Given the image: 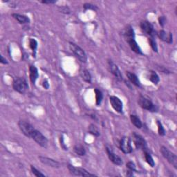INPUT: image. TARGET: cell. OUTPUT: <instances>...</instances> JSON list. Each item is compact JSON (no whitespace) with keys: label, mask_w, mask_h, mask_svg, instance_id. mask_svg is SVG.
Instances as JSON below:
<instances>
[{"label":"cell","mask_w":177,"mask_h":177,"mask_svg":"<svg viewBox=\"0 0 177 177\" xmlns=\"http://www.w3.org/2000/svg\"><path fill=\"white\" fill-rule=\"evenodd\" d=\"M126 42H127L129 46H130L131 49L133 51L135 52L136 53L138 54V55H143V53L142 52V50L140 48V46H138V43L137 42V41L135 40V37H133L132 38L130 37V39H127L126 40Z\"/></svg>","instance_id":"9a60e30c"},{"label":"cell","mask_w":177,"mask_h":177,"mask_svg":"<svg viewBox=\"0 0 177 177\" xmlns=\"http://www.w3.org/2000/svg\"><path fill=\"white\" fill-rule=\"evenodd\" d=\"M60 146L61 148H62L64 150L67 151L68 150V148L67 147V145L64 144V137L63 136H61L60 138Z\"/></svg>","instance_id":"836d02e7"},{"label":"cell","mask_w":177,"mask_h":177,"mask_svg":"<svg viewBox=\"0 0 177 177\" xmlns=\"http://www.w3.org/2000/svg\"><path fill=\"white\" fill-rule=\"evenodd\" d=\"M12 16L20 24H29V23H30V19L26 15L17 14V13H13Z\"/></svg>","instance_id":"ffe728a7"},{"label":"cell","mask_w":177,"mask_h":177,"mask_svg":"<svg viewBox=\"0 0 177 177\" xmlns=\"http://www.w3.org/2000/svg\"><path fill=\"white\" fill-rule=\"evenodd\" d=\"M68 169H69V172L73 176H94L95 175L93 174H91L87 171L86 169L82 168H76L73 165L69 164L67 166Z\"/></svg>","instance_id":"52a82bcc"},{"label":"cell","mask_w":177,"mask_h":177,"mask_svg":"<svg viewBox=\"0 0 177 177\" xmlns=\"http://www.w3.org/2000/svg\"><path fill=\"white\" fill-rule=\"evenodd\" d=\"M56 2L57 1H56V0H44V1L41 2V3L44 4H56Z\"/></svg>","instance_id":"d590c367"},{"label":"cell","mask_w":177,"mask_h":177,"mask_svg":"<svg viewBox=\"0 0 177 177\" xmlns=\"http://www.w3.org/2000/svg\"><path fill=\"white\" fill-rule=\"evenodd\" d=\"M157 35L162 41L168 44L172 43V33H167L164 30H160Z\"/></svg>","instance_id":"2e32d148"},{"label":"cell","mask_w":177,"mask_h":177,"mask_svg":"<svg viewBox=\"0 0 177 177\" xmlns=\"http://www.w3.org/2000/svg\"><path fill=\"white\" fill-rule=\"evenodd\" d=\"M149 80L152 82L153 84H157L160 82V78L158 76V74L156 73L154 71H150V76H149Z\"/></svg>","instance_id":"4316f807"},{"label":"cell","mask_w":177,"mask_h":177,"mask_svg":"<svg viewBox=\"0 0 177 177\" xmlns=\"http://www.w3.org/2000/svg\"><path fill=\"white\" fill-rule=\"evenodd\" d=\"M1 63L4 64H8L7 60H6L5 57H4V56H1Z\"/></svg>","instance_id":"74e56055"},{"label":"cell","mask_w":177,"mask_h":177,"mask_svg":"<svg viewBox=\"0 0 177 177\" xmlns=\"http://www.w3.org/2000/svg\"><path fill=\"white\" fill-rule=\"evenodd\" d=\"M38 158L40 160V161L43 163L44 165H48L49 167H52V168H59L60 167V163L55 161L52 158H50L48 157H46V156H38Z\"/></svg>","instance_id":"5bb4252c"},{"label":"cell","mask_w":177,"mask_h":177,"mask_svg":"<svg viewBox=\"0 0 177 177\" xmlns=\"http://www.w3.org/2000/svg\"><path fill=\"white\" fill-rule=\"evenodd\" d=\"M149 42L152 50L154 51V52H158V46L157 44H156V40H154V37H150V38L149 39Z\"/></svg>","instance_id":"f1b7e54d"},{"label":"cell","mask_w":177,"mask_h":177,"mask_svg":"<svg viewBox=\"0 0 177 177\" xmlns=\"http://www.w3.org/2000/svg\"><path fill=\"white\" fill-rule=\"evenodd\" d=\"M138 102L141 107L144 109V110L151 112H156L158 110L156 105L153 103L150 100L143 96H142V95H141L140 97H139Z\"/></svg>","instance_id":"277c9868"},{"label":"cell","mask_w":177,"mask_h":177,"mask_svg":"<svg viewBox=\"0 0 177 177\" xmlns=\"http://www.w3.org/2000/svg\"><path fill=\"white\" fill-rule=\"evenodd\" d=\"M29 77H30V82H31L32 84H35L37 79L39 77L38 70H37V67L35 66L30 65V67H29Z\"/></svg>","instance_id":"e0dca14e"},{"label":"cell","mask_w":177,"mask_h":177,"mask_svg":"<svg viewBox=\"0 0 177 177\" xmlns=\"http://www.w3.org/2000/svg\"><path fill=\"white\" fill-rule=\"evenodd\" d=\"M105 148H106V152L109 158H110V161L113 163L114 164L116 165H122L123 164V161H122V158L120 157V156H118L117 154H115L113 151V149H112V148L110 145H106Z\"/></svg>","instance_id":"30bf717a"},{"label":"cell","mask_w":177,"mask_h":177,"mask_svg":"<svg viewBox=\"0 0 177 177\" xmlns=\"http://www.w3.org/2000/svg\"><path fill=\"white\" fill-rule=\"evenodd\" d=\"M140 26L142 31L146 34H148L151 37H154L157 35V33H156L154 29V26H153L150 22L147 21V20L142 21L140 24Z\"/></svg>","instance_id":"8fae6325"},{"label":"cell","mask_w":177,"mask_h":177,"mask_svg":"<svg viewBox=\"0 0 177 177\" xmlns=\"http://www.w3.org/2000/svg\"><path fill=\"white\" fill-rule=\"evenodd\" d=\"M160 152H161V154L163 155L167 161H168L170 164H171L174 168H177V156L175 154H174L173 152L169 151V149L165 148V146H161V149H160Z\"/></svg>","instance_id":"3957f363"},{"label":"cell","mask_w":177,"mask_h":177,"mask_svg":"<svg viewBox=\"0 0 177 177\" xmlns=\"http://www.w3.org/2000/svg\"><path fill=\"white\" fill-rule=\"evenodd\" d=\"M18 126L22 134L30 138H31L34 131L35 130V127L31 124L25 121H19L18 122Z\"/></svg>","instance_id":"5b68a950"},{"label":"cell","mask_w":177,"mask_h":177,"mask_svg":"<svg viewBox=\"0 0 177 177\" xmlns=\"http://www.w3.org/2000/svg\"><path fill=\"white\" fill-rule=\"evenodd\" d=\"M30 169H31V172L33 173V174L35 176L40 177V176H45V175L42 174L41 172H40L38 169H37L33 165H30Z\"/></svg>","instance_id":"4dcf8cb0"},{"label":"cell","mask_w":177,"mask_h":177,"mask_svg":"<svg viewBox=\"0 0 177 177\" xmlns=\"http://www.w3.org/2000/svg\"><path fill=\"white\" fill-rule=\"evenodd\" d=\"M94 91L95 94H96V105L97 106H100L103 99V94L102 93V91L100 89H98V88H95Z\"/></svg>","instance_id":"d4e9b609"},{"label":"cell","mask_w":177,"mask_h":177,"mask_svg":"<svg viewBox=\"0 0 177 177\" xmlns=\"http://www.w3.org/2000/svg\"><path fill=\"white\" fill-rule=\"evenodd\" d=\"M30 138H32L33 140L35 141L37 144L40 145L42 148H46L47 145H48V139L46 138V137L41 133L40 131L35 129V130L34 131L32 137Z\"/></svg>","instance_id":"9c48e42d"},{"label":"cell","mask_w":177,"mask_h":177,"mask_svg":"<svg viewBox=\"0 0 177 177\" xmlns=\"http://www.w3.org/2000/svg\"><path fill=\"white\" fill-rule=\"evenodd\" d=\"M158 22L160 25H161L162 27L164 26V25L166 23V18L165 16H160L158 18Z\"/></svg>","instance_id":"e575fe53"},{"label":"cell","mask_w":177,"mask_h":177,"mask_svg":"<svg viewBox=\"0 0 177 177\" xmlns=\"http://www.w3.org/2000/svg\"><path fill=\"white\" fill-rule=\"evenodd\" d=\"M132 137L134 145L135 147L137 148V149H142L143 152L148 150L147 142H146L145 138L142 137L141 135H139L136 132H133Z\"/></svg>","instance_id":"8992f818"},{"label":"cell","mask_w":177,"mask_h":177,"mask_svg":"<svg viewBox=\"0 0 177 177\" xmlns=\"http://www.w3.org/2000/svg\"><path fill=\"white\" fill-rule=\"evenodd\" d=\"M42 85H43V87L45 88V89H48V88H49V82L47 80H44L43 81Z\"/></svg>","instance_id":"8d00e7d4"},{"label":"cell","mask_w":177,"mask_h":177,"mask_svg":"<svg viewBox=\"0 0 177 177\" xmlns=\"http://www.w3.org/2000/svg\"><path fill=\"white\" fill-rule=\"evenodd\" d=\"M83 7H84L85 11H87V10H92V11H96L98 9V8L97 7L96 5L90 4V3H85V4L83 6Z\"/></svg>","instance_id":"f546056e"},{"label":"cell","mask_w":177,"mask_h":177,"mask_svg":"<svg viewBox=\"0 0 177 177\" xmlns=\"http://www.w3.org/2000/svg\"><path fill=\"white\" fill-rule=\"evenodd\" d=\"M58 10H59V11L60 13H64V14L68 15V14H69V13H71L70 8L68 7L67 6H59Z\"/></svg>","instance_id":"1f68e13d"},{"label":"cell","mask_w":177,"mask_h":177,"mask_svg":"<svg viewBox=\"0 0 177 177\" xmlns=\"http://www.w3.org/2000/svg\"><path fill=\"white\" fill-rule=\"evenodd\" d=\"M73 150L76 154L80 156H83L86 154V149L82 145L77 144L74 146Z\"/></svg>","instance_id":"603a6c76"},{"label":"cell","mask_w":177,"mask_h":177,"mask_svg":"<svg viewBox=\"0 0 177 177\" xmlns=\"http://www.w3.org/2000/svg\"><path fill=\"white\" fill-rule=\"evenodd\" d=\"M69 48L71 51H72L75 55V56H76L81 62L83 63L87 62V56L83 49H81L80 47L77 45L76 44L71 42H69Z\"/></svg>","instance_id":"7a4b0ae2"},{"label":"cell","mask_w":177,"mask_h":177,"mask_svg":"<svg viewBox=\"0 0 177 177\" xmlns=\"http://www.w3.org/2000/svg\"><path fill=\"white\" fill-rule=\"evenodd\" d=\"M13 88L17 92L24 94L29 90V85L25 78L19 77L13 80Z\"/></svg>","instance_id":"6da1fadb"},{"label":"cell","mask_w":177,"mask_h":177,"mask_svg":"<svg viewBox=\"0 0 177 177\" xmlns=\"http://www.w3.org/2000/svg\"><path fill=\"white\" fill-rule=\"evenodd\" d=\"M130 120H131V123L134 125L136 127L138 128V129H141L142 128V122L140 120V118H139L137 116V115L131 114L130 115Z\"/></svg>","instance_id":"44dd1931"},{"label":"cell","mask_w":177,"mask_h":177,"mask_svg":"<svg viewBox=\"0 0 177 177\" xmlns=\"http://www.w3.org/2000/svg\"><path fill=\"white\" fill-rule=\"evenodd\" d=\"M88 131L91 134H92L96 137H99L100 136V132L99 131V129H98L97 126L94 124H90V125L88 126Z\"/></svg>","instance_id":"7402d4cb"},{"label":"cell","mask_w":177,"mask_h":177,"mask_svg":"<svg viewBox=\"0 0 177 177\" xmlns=\"http://www.w3.org/2000/svg\"><path fill=\"white\" fill-rule=\"evenodd\" d=\"M80 74L81 78H83V80L84 82H86L87 83H91V79H92V78H91V75L88 70L84 69H81L80 71Z\"/></svg>","instance_id":"d6986e66"},{"label":"cell","mask_w":177,"mask_h":177,"mask_svg":"<svg viewBox=\"0 0 177 177\" xmlns=\"http://www.w3.org/2000/svg\"><path fill=\"white\" fill-rule=\"evenodd\" d=\"M127 168L129 169V170H130L131 172H137V169H136V165L134 164V163H133L132 161H129L127 163Z\"/></svg>","instance_id":"d6a6232c"},{"label":"cell","mask_w":177,"mask_h":177,"mask_svg":"<svg viewBox=\"0 0 177 177\" xmlns=\"http://www.w3.org/2000/svg\"><path fill=\"white\" fill-rule=\"evenodd\" d=\"M120 149L125 154H131L133 151V148L131 144V139L129 137H122L120 142H119Z\"/></svg>","instance_id":"ba28073f"},{"label":"cell","mask_w":177,"mask_h":177,"mask_svg":"<svg viewBox=\"0 0 177 177\" xmlns=\"http://www.w3.org/2000/svg\"><path fill=\"white\" fill-rule=\"evenodd\" d=\"M126 75H127L129 81H130L133 84H134L135 86L138 87H141V82L139 80L137 75L130 72V71H126Z\"/></svg>","instance_id":"ac0fdd59"},{"label":"cell","mask_w":177,"mask_h":177,"mask_svg":"<svg viewBox=\"0 0 177 177\" xmlns=\"http://www.w3.org/2000/svg\"><path fill=\"white\" fill-rule=\"evenodd\" d=\"M110 102L114 110L119 114H122L123 111V103L120 98L115 96H111L110 97Z\"/></svg>","instance_id":"7c38bea8"},{"label":"cell","mask_w":177,"mask_h":177,"mask_svg":"<svg viewBox=\"0 0 177 177\" xmlns=\"http://www.w3.org/2000/svg\"><path fill=\"white\" fill-rule=\"evenodd\" d=\"M108 67L109 69H110V72L114 75L115 78H116L118 81H122L123 80V77H122V75L120 69H119L118 67L113 62V61L111 60L108 61Z\"/></svg>","instance_id":"4fadbf2b"},{"label":"cell","mask_w":177,"mask_h":177,"mask_svg":"<svg viewBox=\"0 0 177 177\" xmlns=\"http://www.w3.org/2000/svg\"><path fill=\"white\" fill-rule=\"evenodd\" d=\"M144 154H145V158L146 160V162H147L149 166H151L152 168H154L155 166V162L153 159L152 155L150 154V153L149 152V150L144 151Z\"/></svg>","instance_id":"cb8c5ba5"},{"label":"cell","mask_w":177,"mask_h":177,"mask_svg":"<svg viewBox=\"0 0 177 177\" xmlns=\"http://www.w3.org/2000/svg\"><path fill=\"white\" fill-rule=\"evenodd\" d=\"M157 126H158V134L160 136H161V137H163V136H165L166 134V131L165 128L163 127V126L161 123V122L160 121H157Z\"/></svg>","instance_id":"83f0119b"},{"label":"cell","mask_w":177,"mask_h":177,"mask_svg":"<svg viewBox=\"0 0 177 177\" xmlns=\"http://www.w3.org/2000/svg\"><path fill=\"white\" fill-rule=\"evenodd\" d=\"M37 40L33 39V38H30L29 39V46L33 51V56L35 57L36 55V50L37 48Z\"/></svg>","instance_id":"484cf974"}]
</instances>
